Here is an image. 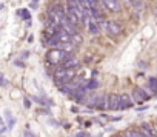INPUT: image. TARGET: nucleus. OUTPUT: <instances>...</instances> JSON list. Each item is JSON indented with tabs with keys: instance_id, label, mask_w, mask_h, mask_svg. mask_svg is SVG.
Here are the masks:
<instances>
[{
	"instance_id": "nucleus-5",
	"label": "nucleus",
	"mask_w": 157,
	"mask_h": 137,
	"mask_svg": "<svg viewBox=\"0 0 157 137\" xmlns=\"http://www.w3.org/2000/svg\"><path fill=\"white\" fill-rule=\"evenodd\" d=\"M106 100H108V96H97L90 100L88 106L96 108V109H103V108H106Z\"/></svg>"
},
{
	"instance_id": "nucleus-3",
	"label": "nucleus",
	"mask_w": 157,
	"mask_h": 137,
	"mask_svg": "<svg viewBox=\"0 0 157 137\" xmlns=\"http://www.w3.org/2000/svg\"><path fill=\"white\" fill-rule=\"evenodd\" d=\"M149 99H151V94H148L143 88L137 86V88L132 89V100H134V102L142 103V102H146V100H149Z\"/></svg>"
},
{
	"instance_id": "nucleus-18",
	"label": "nucleus",
	"mask_w": 157,
	"mask_h": 137,
	"mask_svg": "<svg viewBox=\"0 0 157 137\" xmlns=\"http://www.w3.org/2000/svg\"><path fill=\"white\" fill-rule=\"evenodd\" d=\"M28 55H29V52H28V51H23V52H22V57H23V59H26Z\"/></svg>"
},
{
	"instance_id": "nucleus-8",
	"label": "nucleus",
	"mask_w": 157,
	"mask_h": 137,
	"mask_svg": "<svg viewBox=\"0 0 157 137\" xmlns=\"http://www.w3.org/2000/svg\"><path fill=\"white\" fill-rule=\"evenodd\" d=\"M71 43H72L74 46L82 45V43H83V36H82L80 32H75V34H72V36H71Z\"/></svg>"
},
{
	"instance_id": "nucleus-7",
	"label": "nucleus",
	"mask_w": 157,
	"mask_h": 137,
	"mask_svg": "<svg viewBox=\"0 0 157 137\" xmlns=\"http://www.w3.org/2000/svg\"><path fill=\"white\" fill-rule=\"evenodd\" d=\"M120 102H122V106H123V109H125V108H129V106H132V103H134L132 97H131L129 94H126V93H122V94H120Z\"/></svg>"
},
{
	"instance_id": "nucleus-16",
	"label": "nucleus",
	"mask_w": 157,
	"mask_h": 137,
	"mask_svg": "<svg viewBox=\"0 0 157 137\" xmlns=\"http://www.w3.org/2000/svg\"><path fill=\"white\" fill-rule=\"evenodd\" d=\"M23 103H25V108H29V106H31V102H29V99H25V100H23Z\"/></svg>"
},
{
	"instance_id": "nucleus-17",
	"label": "nucleus",
	"mask_w": 157,
	"mask_h": 137,
	"mask_svg": "<svg viewBox=\"0 0 157 137\" xmlns=\"http://www.w3.org/2000/svg\"><path fill=\"white\" fill-rule=\"evenodd\" d=\"M5 83H6V82H5V77L0 74V85H5Z\"/></svg>"
},
{
	"instance_id": "nucleus-6",
	"label": "nucleus",
	"mask_w": 157,
	"mask_h": 137,
	"mask_svg": "<svg viewBox=\"0 0 157 137\" xmlns=\"http://www.w3.org/2000/svg\"><path fill=\"white\" fill-rule=\"evenodd\" d=\"M103 8L109 13H119L120 11V5H119V0H102Z\"/></svg>"
},
{
	"instance_id": "nucleus-4",
	"label": "nucleus",
	"mask_w": 157,
	"mask_h": 137,
	"mask_svg": "<svg viewBox=\"0 0 157 137\" xmlns=\"http://www.w3.org/2000/svg\"><path fill=\"white\" fill-rule=\"evenodd\" d=\"M105 29H106V32H108L109 36L117 37V36H120V32H122V25H120L119 22H116V20H108Z\"/></svg>"
},
{
	"instance_id": "nucleus-2",
	"label": "nucleus",
	"mask_w": 157,
	"mask_h": 137,
	"mask_svg": "<svg viewBox=\"0 0 157 137\" xmlns=\"http://www.w3.org/2000/svg\"><path fill=\"white\" fill-rule=\"evenodd\" d=\"M106 108H108V109H111V111H119V109H123L122 102H120V96H119V94L111 93V94L108 96V100H106Z\"/></svg>"
},
{
	"instance_id": "nucleus-12",
	"label": "nucleus",
	"mask_w": 157,
	"mask_h": 137,
	"mask_svg": "<svg viewBox=\"0 0 157 137\" xmlns=\"http://www.w3.org/2000/svg\"><path fill=\"white\" fill-rule=\"evenodd\" d=\"M125 137H142V134L139 132V129H126Z\"/></svg>"
},
{
	"instance_id": "nucleus-1",
	"label": "nucleus",
	"mask_w": 157,
	"mask_h": 137,
	"mask_svg": "<svg viewBox=\"0 0 157 137\" xmlns=\"http://www.w3.org/2000/svg\"><path fill=\"white\" fill-rule=\"evenodd\" d=\"M71 55H72V54H68V52H65V51L60 49V48H49V51H48L46 55H45V60H46L51 66L59 68V66H62Z\"/></svg>"
},
{
	"instance_id": "nucleus-20",
	"label": "nucleus",
	"mask_w": 157,
	"mask_h": 137,
	"mask_svg": "<svg viewBox=\"0 0 157 137\" xmlns=\"http://www.w3.org/2000/svg\"><path fill=\"white\" fill-rule=\"evenodd\" d=\"M0 126H5V122H3V119L0 117Z\"/></svg>"
},
{
	"instance_id": "nucleus-15",
	"label": "nucleus",
	"mask_w": 157,
	"mask_h": 137,
	"mask_svg": "<svg viewBox=\"0 0 157 137\" xmlns=\"http://www.w3.org/2000/svg\"><path fill=\"white\" fill-rule=\"evenodd\" d=\"M39 2H40V0H31V3H29V6H31L33 10H36V8L39 6Z\"/></svg>"
},
{
	"instance_id": "nucleus-21",
	"label": "nucleus",
	"mask_w": 157,
	"mask_h": 137,
	"mask_svg": "<svg viewBox=\"0 0 157 137\" xmlns=\"http://www.w3.org/2000/svg\"><path fill=\"white\" fill-rule=\"evenodd\" d=\"M116 137H125V135H116Z\"/></svg>"
},
{
	"instance_id": "nucleus-9",
	"label": "nucleus",
	"mask_w": 157,
	"mask_h": 137,
	"mask_svg": "<svg viewBox=\"0 0 157 137\" xmlns=\"http://www.w3.org/2000/svg\"><path fill=\"white\" fill-rule=\"evenodd\" d=\"M88 26H90V32H91V34H99L100 28H99V23H97V20L91 19V20H90V23H88Z\"/></svg>"
},
{
	"instance_id": "nucleus-10",
	"label": "nucleus",
	"mask_w": 157,
	"mask_h": 137,
	"mask_svg": "<svg viewBox=\"0 0 157 137\" xmlns=\"http://www.w3.org/2000/svg\"><path fill=\"white\" fill-rule=\"evenodd\" d=\"M148 88L151 93H157V77H149L148 79Z\"/></svg>"
},
{
	"instance_id": "nucleus-13",
	"label": "nucleus",
	"mask_w": 157,
	"mask_h": 137,
	"mask_svg": "<svg viewBox=\"0 0 157 137\" xmlns=\"http://www.w3.org/2000/svg\"><path fill=\"white\" fill-rule=\"evenodd\" d=\"M85 86H86V89H88V91H90V89H96V88L99 86V82H97L96 79H90V82H88Z\"/></svg>"
},
{
	"instance_id": "nucleus-11",
	"label": "nucleus",
	"mask_w": 157,
	"mask_h": 137,
	"mask_svg": "<svg viewBox=\"0 0 157 137\" xmlns=\"http://www.w3.org/2000/svg\"><path fill=\"white\" fill-rule=\"evenodd\" d=\"M5 119L8 120V126H10V128H13V126H14V123H16V120L13 119V114H11V111H10V109H6V111H5Z\"/></svg>"
},
{
	"instance_id": "nucleus-14",
	"label": "nucleus",
	"mask_w": 157,
	"mask_h": 137,
	"mask_svg": "<svg viewBox=\"0 0 157 137\" xmlns=\"http://www.w3.org/2000/svg\"><path fill=\"white\" fill-rule=\"evenodd\" d=\"M17 14L23 16V17H22L23 20H29V17H31V16H29V13H28L26 10H19V11H17Z\"/></svg>"
},
{
	"instance_id": "nucleus-19",
	"label": "nucleus",
	"mask_w": 157,
	"mask_h": 137,
	"mask_svg": "<svg viewBox=\"0 0 157 137\" xmlns=\"http://www.w3.org/2000/svg\"><path fill=\"white\" fill-rule=\"evenodd\" d=\"M16 65H17V66H20V68H23V62H20V60H17V62H16Z\"/></svg>"
}]
</instances>
